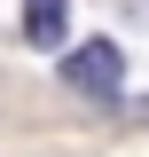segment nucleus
I'll use <instances>...</instances> for the list:
<instances>
[{"label": "nucleus", "mask_w": 149, "mask_h": 157, "mask_svg": "<svg viewBox=\"0 0 149 157\" xmlns=\"http://www.w3.org/2000/svg\"><path fill=\"white\" fill-rule=\"evenodd\" d=\"M63 86L86 94V102H118V94H126V55H118V39L71 47V55H63Z\"/></svg>", "instance_id": "1"}, {"label": "nucleus", "mask_w": 149, "mask_h": 157, "mask_svg": "<svg viewBox=\"0 0 149 157\" xmlns=\"http://www.w3.org/2000/svg\"><path fill=\"white\" fill-rule=\"evenodd\" d=\"M63 32H71L63 24V0H24V39L32 47H63Z\"/></svg>", "instance_id": "2"}, {"label": "nucleus", "mask_w": 149, "mask_h": 157, "mask_svg": "<svg viewBox=\"0 0 149 157\" xmlns=\"http://www.w3.org/2000/svg\"><path fill=\"white\" fill-rule=\"evenodd\" d=\"M141 118H149V102H141Z\"/></svg>", "instance_id": "3"}]
</instances>
